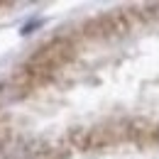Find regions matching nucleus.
Returning <instances> with one entry per match:
<instances>
[{"instance_id":"nucleus-1","label":"nucleus","mask_w":159,"mask_h":159,"mask_svg":"<svg viewBox=\"0 0 159 159\" xmlns=\"http://www.w3.org/2000/svg\"><path fill=\"white\" fill-rule=\"evenodd\" d=\"M39 25H42L39 20H34V22H30V25H25V27H22V34H30V32H32V30H37Z\"/></svg>"}]
</instances>
